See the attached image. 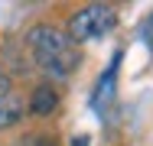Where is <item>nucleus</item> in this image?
Wrapping results in <instances>:
<instances>
[{
	"label": "nucleus",
	"mask_w": 153,
	"mask_h": 146,
	"mask_svg": "<svg viewBox=\"0 0 153 146\" xmlns=\"http://www.w3.org/2000/svg\"><path fill=\"white\" fill-rule=\"evenodd\" d=\"M26 42H30V52L36 58V65L52 75L56 81H65L75 75V68L82 65V55L75 49V42H68V36L62 29L49 26V23H39L26 32Z\"/></svg>",
	"instance_id": "1"
},
{
	"label": "nucleus",
	"mask_w": 153,
	"mask_h": 146,
	"mask_svg": "<svg viewBox=\"0 0 153 146\" xmlns=\"http://www.w3.org/2000/svg\"><path fill=\"white\" fill-rule=\"evenodd\" d=\"M114 26H117V10L111 3H88V7H82L78 13L68 16L65 36H68V42H88V39L111 32Z\"/></svg>",
	"instance_id": "2"
},
{
	"label": "nucleus",
	"mask_w": 153,
	"mask_h": 146,
	"mask_svg": "<svg viewBox=\"0 0 153 146\" xmlns=\"http://www.w3.org/2000/svg\"><path fill=\"white\" fill-rule=\"evenodd\" d=\"M59 91H56V85H49V81H42V85H36L30 91V114L33 117H52L56 111H59Z\"/></svg>",
	"instance_id": "3"
},
{
	"label": "nucleus",
	"mask_w": 153,
	"mask_h": 146,
	"mask_svg": "<svg viewBox=\"0 0 153 146\" xmlns=\"http://www.w3.org/2000/svg\"><path fill=\"white\" fill-rule=\"evenodd\" d=\"M121 58H124V52L117 49V52L111 55V65H108V72L98 78V88H94V94H91V104H94V107H101V101L108 104V101L114 97V81H117V68H121Z\"/></svg>",
	"instance_id": "4"
},
{
	"label": "nucleus",
	"mask_w": 153,
	"mask_h": 146,
	"mask_svg": "<svg viewBox=\"0 0 153 146\" xmlns=\"http://www.w3.org/2000/svg\"><path fill=\"white\" fill-rule=\"evenodd\" d=\"M26 114V104L20 101V97H13V94H7V97H0V130H7V127H13V123H20Z\"/></svg>",
	"instance_id": "5"
},
{
	"label": "nucleus",
	"mask_w": 153,
	"mask_h": 146,
	"mask_svg": "<svg viewBox=\"0 0 153 146\" xmlns=\"http://www.w3.org/2000/svg\"><path fill=\"white\" fill-rule=\"evenodd\" d=\"M7 94H10V75L0 68V97H7Z\"/></svg>",
	"instance_id": "6"
},
{
	"label": "nucleus",
	"mask_w": 153,
	"mask_h": 146,
	"mask_svg": "<svg viewBox=\"0 0 153 146\" xmlns=\"http://www.w3.org/2000/svg\"><path fill=\"white\" fill-rule=\"evenodd\" d=\"M33 146H56V143H52V140H49L46 133H36V140H33Z\"/></svg>",
	"instance_id": "7"
},
{
	"label": "nucleus",
	"mask_w": 153,
	"mask_h": 146,
	"mask_svg": "<svg viewBox=\"0 0 153 146\" xmlns=\"http://www.w3.org/2000/svg\"><path fill=\"white\" fill-rule=\"evenodd\" d=\"M72 146H91V140L82 136V133H75V136H72Z\"/></svg>",
	"instance_id": "8"
}]
</instances>
